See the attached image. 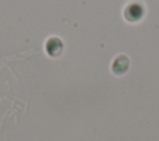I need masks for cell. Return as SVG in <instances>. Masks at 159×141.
<instances>
[{
    "instance_id": "cell-1",
    "label": "cell",
    "mask_w": 159,
    "mask_h": 141,
    "mask_svg": "<svg viewBox=\"0 0 159 141\" xmlns=\"http://www.w3.org/2000/svg\"><path fill=\"white\" fill-rule=\"evenodd\" d=\"M129 67V59L125 55H119L114 59L112 64V71L116 75H122L124 74Z\"/></svg>"
},
{
    "instance_id": "cell-2",
    "label": "cell",
    "mask_w": 159,
    "mask_h": 141,
    "mask_svg": "<svg viewBox=\"0 0 159 141\" xmlns=\"http://www.w3.org/2000/svg\"><path fill=\"white\" fill-rule=\"evenodd\" d=\"M143 16V7L139 4H132L129 6H127L125 11H124V17L128 21H137Z\"/></svg>"
},
{
    "instance_id": "cell-3",
    "label": "cell",
    "mask_w": 159,
    "mask_h": 141,
    "mask_svg": "<svg viewBox=\"0 0 159 141\" xmlns=\"http://www.w3.org/2000/svg\"><path fill=\"white\" fill-rule=\"evenodd\" d=\"M45 47H46V52H47L50 56H57V55L61 54L63 45H62V41H61L60 39H57V37H51V39H48V40L46 41Z\"/></svg>"
}]
</instances>
